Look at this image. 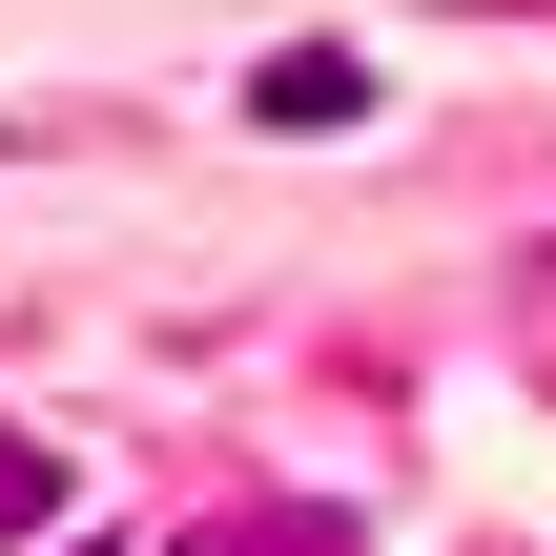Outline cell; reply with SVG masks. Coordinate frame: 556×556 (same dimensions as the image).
<instances>
[{
	"label": "cell",
	"mask_w": 556,
	"mask_h": 556,
	"mask_svg": "<svg viewBox=\"0 0 556 556\" xmlns=\"http://www.w3.org/2000/svg\"><path fill=\"white\" fill-rule=\"evenodd\" d=\"M186 556H371L351 495H268V516H186Z\"/></svg>",
	"instance_id": "obj_1"
},
{
	"label": "cell",
	"mask_w": 556,
	"mask_h": 556,
	"mask_svg": "<svg viewBox=\"0 0 556 556\" xmlns=\"http://www.w3.org/2000/svg\"><path fill=\"white\" fill-rule=\"evenodd\" d=\"M351 103H371V62H351V41H289V62L248 83V124H351Z\"/></svg>",
	"instance_id": "obj_2"
},
{
	"label": "cell",
	"mask_w": 556,
	"mask_h": 556,
	"mask_svg": "<svg viewBox=\"0 0 556 556\" xmlns=\"http://www.w3.org/2000/svg\"><path fill=\"white\" fill-rule=\"evenodd\" d=\"M41 516H62V454H41V433L0 413V536H41Z\"/></svg>",
	"instance_id": "obj_3"
}]
</instances>
